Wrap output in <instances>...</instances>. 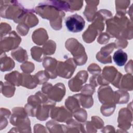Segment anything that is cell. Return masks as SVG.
Returning a JSON list of instances; mask_svg holds the SVG:
<instances>
[{"instance_id": "15", "label": "cell", "mask_w": 133, "mask_h": 133, "mask_svg": "<svg viewBox=\"0 0 133 133\" xmlns=\"http://www.w3.org/2000/svg\"><path fill=\"white\" fill-rule=\"evenodd\" d=\"M38 84V79L35 75L32 76L26 74H21V85L28 88H35Z\"/></svg>"}, {"instance_id": "2", "label": "cell", "mask_w": 133, "mask_h": 133, "mask_svg": "<svg viewBox=\"0 0 133 133\" xmlns=\"http://www.w3.org/2000/svg\"><path fill=\"white\" fill-rule=\"evenodd\" d=\"M107 31L112 37H126L131 39L129 33V21L128 18L124 15H116L112 19H108Z\"/></svg>"}, {"instance_id": "23", "label": "cell", "mask_w": 133, "mask_h": 133, "mask_svg": "<svg viewBox=\"0 0 133 133\" xmlns=\"http://www.w3.org/2000/svg\"><path fill=\"white\" fill-rule=\"evenodd\" d=\"M65 104L66 107L71 112L79 108V102L74 95L72 97H68L65 102Z\"/></svg>"}, {"instance_id": "22", "label": "cell", "mask_w": 133, "mask_h": 133, "mask_svg": "<svg viewBox=\"0 0 133 133\" xmlns=\"http://www.w3.org/2000/svg\"><path fill=\"white\" fill-rule=\"evenodd\" d=\"M115 103H124L128 102L129 95L127 92L124 90H117L114 92Z\"/></svg>"}, {"instance_id": "17", "label": "cell", "mask_w": 133, "mask_h": 133, "mask_svg": "<svg viewBox=\"0 0 133 133\" xmlns=\"http://www.w3.org/2000/svg\"><path fill=\"white\" fill-rule=\"evenodd\" d=\"M114 62L119 66L125 65L127 60V55L122 49H118L115 52L113 56Z\"/></svg>"}, {"instance_id": "10", "label": "cell", "mask_w": 133, "mask_h": 133, "mask_svg": "<svg viewBox=\"0 0 133 133\" xmlns=\"http://www.w3.org/2000/svg\"><path fill=\"white\" fill-rule=\"evenodd\" d=\"M65 89L64 85L61 83H58L54 86H51L47 93L48 98L55 101H60L65 95Z\"/></svg>"}, {"instance_id": "13", "label": "cell", "mask_w": 133, "mask_h": 133, "mask_svg": "<svg viewBox=\"0 0 133 133\" xmlns=\"http://www.w3.org/2000/svg\"><path fill=\"white\" fill-rule=\"evenodd\" d=\"M58 61L54 58L46 57L44 59L43 65L48 73L49 77L51 79L55 78L57 76V66Z\"/></svg>"}, {"instance_id": "18", "label": "cell", "mask_w": 133, "mask_h": 133, "mask_svg": "<svg viewBox=\"0 0 133 133\" xmlns=\"http://www.w3.org/2000/svg\"><path fill=\"white\" fill-rule=\"evenodd\" d=\"M74 96L78 99L79 104H81L84 108H89L93 104V100L91 95L80 94Z\"/></svg>"}, {"instance_id": "21", "label": "cell", "mask_w": 133, "mask_h": 133, "mask_svg": "<svg viewBox=\"0 0 133 133\" xmlns=\"http://www.w3.org/2000/svg\"><path fill=\"white\" fill-rule=\"evenodd\" d=\"M12 57L19 62H23L28 59V55L26 50L21 47L12 51L11 53Z\"/></svg>"}, {"instance_id": "20", "label": "cell", "mask_w": 133, "mask_h": 133, "mask_svg": "<svg viewBox=\"0 0 133 133\" xmlns=\"http://www.w3.org/2000/svg\"><path fill=\"white\" fill-rule=\"evenodd\" d=\"M21 74H20L18 72L14 71L6 74L5 78L12 85L18 86L21 85Z\"/></svg>"}, {"instance_id": "30", "label": "cell", "mask_w": 133, "mask_h": 133, "mask_svg": "<svg viewBox=\"0 0 133 133\" xmlns=\"http://www.w3.org/2000/svg\"><path fill=\"white\" fill-rule=\"evenodd\" d=\"M74 117L80 122H84L87 118V113L85 110L82 109H77L73 112Z\"/></svg>"}, {"instance_id": "5", "label": "cell", "mask_w": 133, "mask_h": 133, "mask_svg": "<svg viewBox=\"0 0 133 133\" xmlns=\"http://www.w3.org/2000/svg\"><path fill=\"white\" fill-rule=\"evenodd\" d=\"M76 69V63L72 58L64 62L59 61L57 66V74L60 77L69 78L73 75Z\"/></svg>"}, {"instance_id": "32", "label": "cell", "mask_w": 133, "mask_h": 133, "mask_svg": "<svg viewBox=\"0 0 133 133\" xmlns=\"http://www.w3.org/2000/svg\"><path fill=\"white\" fill-rule=\"evenodd\" d=\"M68 2L70 6V11L71 12L81 9L83 4V1H68Z\"/></svg>"}, {"instance_id": "4", "label": "cell", "mask_w": 133, "mask_h": 133, "mask_svg": "<svg viewBox=\"0 0 133 133\" xmlns=\"http://www.w3.org/2000/svg\"><path fill=\"white\" fill-rule=\"evenodd\" d=\"M65 47L74 57L73 60L77 65L85 64L87 56L83 45L74 38H70L66 41Z\"/></svg>"}, {"instance_id": "31", "label": "cell", "mask_w": 133, "mask_h": 133, "mask_svg": "<svg viewBox=\"0 0 133 133\" xmlns=\"http://www.w3.org/2000/svg\"><path fill=\"white\" fill-rule=\"evenodd\" d=\"M35 75L37 77L38 82V84L39 85H41L46 82L50 78L49 75L46 72V71H41L37 73Z\"/></svg>"}, {"instance_id": "29", "label": "cell", "mask_w": 133, "mask_h": 133, "mask_svg": "<svg viewBox=\"0 0 133 133\" xmlns=\"http://www.w3.org/2000/svg\"><path fill=\"white\" fill-rule=\"evenodd\" d=\"M115 108V104H103L101 108V111L103 115L109 116L113 113Z\"/></svg>"}, {"instance_id": "9", "label": "cell", "mask_w": 133, "mask_h": 133, "mask_svg": "<svg viewBox=\"0 0 133 133\" xmlns=\"http://www.w3.org/2000/svg\"><path fill=\"white\" fill-rule=\"evenodd\" d=\"M98 98L103 104H115L114 92L110 86L101 87L98 89Z\"/></svg>"}, {"instance_id": "16", "label": "cell", "mask_w": 133, "mask_h": 133, "mask_svg": "<svg viewBox=\"0 0 133 133\" xmlns=\"http://www.w3.org/2000/svg\"><path fill=\"white\" fill-rule=\"evenodd\" d=\"M48 36L47 32L43 28H39L35 30L32 34V39L37 45L43 44L48 39Z\"/></svg>"}, {"instance_id": "1", "label": "cell", "mask_w": 133, "mask_h": 133, "mask_svg": "<svg viewBox=\"0 0 133 133\" xmlns=\"http://www.w3.org/2000/svg\"><path fill=\"white\" fill-rule=\"evenodd\" d=\"M35 11L43 18L49 19L54 29L58 30L61 28V21L65 14L51 4L49 1L39 3L35 8Z\"/></svg>"}, {"instance_id": "12", "label": "cell", "mask_w": 133, "mask_h": 133, "mask_svg": "<svg viewBox=\"0 0 133 133\" xmlns=\"http://www.w3.org/2000/svg\"><path fill=\"white\" fill-rule=\"evenodd\" d=\"M114 48H116L115 43H110L103 47L100 51L97 54V60L102 63H111V57L110 54L113 51Z\"/></svg>"}, {"instance_id": "19", "label": "cell", "mask_w": 133, "mask_h": 133, "mask_svg": "<svg viewBox=\"0 0 133 133\" xmlns=\"http://www.w3.org/2000/svg\"><path fill=\"white\" fill-rule=\"evenodd\" d=\"M1 62L2 71H10L14 68V61L10 57H8L5 54L4 55L1 54Z\"/></svg>"}, {"instance_id": "3", "label": "cell", "mask_w": 133, "mask_h": 133, "mask_svg": "<svg viewBox=\"0 0 133 133\" xmlns=\"http://www.w3.org/2000/svg\"><path fill=\"white\" fill-rule=\"evenodd\" d=\"M26 9L17 1H1V15L2 17L13 19L16 22Z\"/></svg>"}, {"instance_id": "27", "label": "cell", "mask_w": 133, "mask_h": 133, "mask_svg": "<svg viewBox=\"0 0 133 133\" xmlns=\"http://www.w3.org/2000/svg\"><path fill=\"white\" fill-rule=\"evenodd\" d=\"M56 43L52 40L48 41L43 47L45 55H52L56 50Z\"/></svg>"}, {"instance_id": "33", "label": "cell", "mask_w": 133, "mask_h": 133, "mask_svg": "<svg viewBox=\"0 0 133 133\" xmlns=\"http://www.w3.org/2000/svg\"><path fill=\"white\" fill-rule=\"evenodd\" d=\"M22 70L26 73H31L34 69V65L31 62H26L20 66Z\"/></svg>"}, {"instance_id": "36", "label": "cell", "mask_w": 133, "mask_h": 133, "mask_svg": "<svg viewBox=\"0 0 133 133\" xmlns=\"http://www.w3.org/2000/svg\"><path fill=\"white\" fill-rule=\"evenodd\" d=\"M88 70L93 75H99L101 72V69L97 64H90L88 68Z\"/></svg>"}, {"instance_id": "11", "label": "cell", "mask_w": 133, "mask_h": 133, "mask_svg": "<svg viewBox=\"0 0 133 133\" xmlns=\"http://www.w3.org/2000/svg\"><path fill=\"white\" fill-rule=\"evenodd\" d=\"M51 117L57 121L64 122L69 121L72 117V114L68 112L64 107L53 108L50 113Z\"/></svg>"}, {"instance_id": "14", "label": "cell", "mask_w": 133, "mask_h": 133, "mask_svg": "<svg viewBox=\"0 0 133 133\" xmlns=\"http://www.w3.org/2000/svg\"><path fill=\"white\" fill-rule=\"evenodd\" d=\"M87 5L84 11V14L87 20L89 21H92L96 15L97 11V6L98 5L99 1H86Z\"/></svg>"}, {"instance_id": "26", "label": "cell", "mask_w": 133, "mask_h": 133, "mask_svg": "<svg viewBox=\"0 0 133 133\" xmlns=\"http://www.w3.org/2000/svg\"><path fill=\"white\" fill-rule=\"evenodd\" d=\"M2 93L7 97H11L13 96L15 90V88L10 83H5L4 84V88L1 87Z\"/></svg>"}, {"instance_id": "25", "label": "cell", "mask_w": 133, "mask_h": 133, "mask_svg": "<svg viewBox=\"0 0 133 133\" xmlns=\"http://www.w3.org/2000/svg\"><path fill=\"white\" fill-rule=\"evenodd\" d=\"M31 56L35 60L41 62L44 57V52L43 49L39 47H33L31 50Z\"/></svg>"}, {"instance_id": "6", "label": "cell", "mask_w": 133, "mask_h": 133, "mask_svg": "<svg viewBox=\"0 0 133 133\" xmlns=\"http://www.w3.org/2000/svg\"><path fill=\"white\" fill-rule=\"evenodd\" d=\"M65 24L69 31L76 33L83 30L85 22L81 16L75 14L68 17L65 20Z\"/></svg>"}, {"instance_id": "28", "label": "cell", "mask_w": 133, "mask_h": 133, "mask_svg": "<svg viewBox=\"0 0 133 133\" xmlns=\"http://www.w3.org/2000/svg\"><path fill=\"white\" fill-rule=\"evenodd\" d=\"M122 85L120 88H123L129 90L132 89V80L131 74H126L123 78Z\"/></svg>"}, {"instance_id": "35", "label": "cell", "mask_w": 133, "mask_h": 133, "mask_svg": "<svg viewBox=\"0 0 133 133\" xmlns=\"http://www.w3.org/2000/svg\"><path fill=\"white\" fill-rule=\"evenodd\" d=\"M17 29L19 34L23 36L27 34L29 27L23 23H20L17 27Z\"/></svg>"}, {"instance_id": "7", "label": "cell", "mask_w": 133, "mask_h": 133, "mask_svg": "<svg viewBox=\"0 0 133 133\" xmlns=\"http://www.w3.org/2000/svg\"><path fill=\"white\" fill-rule=\"evenodd\" d=\"M21 41V38L15 31L9 33L8 36L1 38V54L3 52L8 51L17 47Z\"/></svg>"}, {"instance_id": "34", "label": "cell", "mask_w": 133, "mask_h": 133, "mask_svg": "<svg viewBox=\"0 0 133 133\" xmlns=\"http://www.w3.org/2000/svg\"><path fill=\"white\" fill-rule=\"evenodd\" d=\"M82 87V93L83 94L92 95L95 91V87L91 84H87Z\"/></svg>"}, {"instance_id": "24", "label": "cell", "mask_w": 133, "mask_h": 133, "mask_svg": "<svg viewBox=\"0 0 133 133\" xmlns=\"http://www.w3.org/2000/svg\"><path fill=\"white\" fill-rule=\"evenodd\" d=\"M129 1H116V10L117 11V14L124 15L126 12V10L129 5Z\"/></svg>"}, {"instance_id": "8", "label": "cell", "mask_w": 133, "mask_h": 133, "mask_svg": "<svg viewBox=\"0 0 133 133\" xmlns=\"http://www.w3.org/2000/svg\"><path fill=\"white\" fill-rule=\"evenodd\" d=\"M88 77V73L85 71H81L72 79L69 81L70 89L73 92L78 91L82 88L83 84L86 82Z\"/></svg>"}]
</instances>
